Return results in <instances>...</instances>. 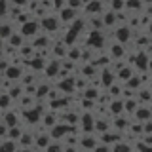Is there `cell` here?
I'll list each match as a JSON object with an SVG mask.
<instances>
[{"mask_svg": "<svg viewBox=\"0 0 152 152\" xmlns=\"http://www.w3.org/2000/svg\"><path fill=\"white\" fill-rule=\"evenodd\" d=\"M129 120H127V118H122V116H114V120H112V127H114V129H116V131H127V129H129Z\"/></svg>", "mask_w": 152, "mask_h": 152, "instance_id": "obj_25", "label": "cell"}, {"mask_svg": "<svg viewBox=\"0 0 152 152\" xmlns=\"http://www.w3.org/2000/svg\"><path fill=\"white\" fill-rule=\"evenodd\" d=\"M25 40H27V38L23 36L21 32H13V36L8 40V44L12 46V48H15V50H19L21 46H25Z\"/></svg>", "mask_w": 152, "mask_h": 152, "instance_id": "obj_32", "label": "cell"}, {"mask_svg": "<svg viewBox=\"0 0 152 152\" xmlns=\"http://www.w3.org/2000/svg\"><path fill=\"white\" fill-rule=\"evenodd\" d=\"M101 142V139H97V137L93 135V133H84L82 139H80V148L84 152H93V148Z\"/></svg>", "mask_w": 152, "mask_h": 152, "instance_id": "obj_4", "label": "cell"}, {"mask_svg": "<svg viewBox=\"0 0 152 152\" xmlns=\"http://www.w3.org/2000/svg\"><path fill=\"white\" fill-rule=\"evenodd\" d=\"M133 118H135L137 122H142V124L152 120V107H148V104H139V108L135 110Z\"/></svg>", "mask_w": 152, "mask_h": 152, "instance_id": "obj_10", "label": "cell"}, {"mask_svg": "<svg viewBox=\"0 0 152 152\" xmlns=\"http://www.w3.org/2000/svg\"><path fill=\"white\" fill-rule=\"evenodd\" d=\"M142 0H126V10H129V12H139L142 8Z\"/></svg>", "mask_w": 152, "mask_h": 152, "instance_id": "obj_43", "label": "cell"}, {"mask_svg": "<svg viewBox=\"0 0 152 152\" xmlns=\"http://www.w3.org/2000/svg\"><path fill=\"white\" fill-rule=\"evenodd\" d=\"M108 6H110L112 12L120 13L122 10H126V0H108Z\"/></svg>", "mask_w": 152, "mask_h": 152, "instance_id": "obj_41", "label": "cell"}, {"mask_svg": "<svg viewBox=\"0 0 152 152\" xmlns=\"http://www.w3.org/2000/svg\"><path fill=\"white\" fill-rule=\"evenodd\" d=\"M126 101V112L127 114H135V110L139 108V101H137V97H133V99H124Z\"/></svg>", "mask_w": 152, "mask_h": 152, "instance_id": "obj_37", "label": "cell"}, {"mask_svg": "<svg viewBox=\"0 0 152 152\" xmlns=\"http://www.w3.org/2000/svg\"><path fill=\"white\" fill-rule=\"evenodd\" d=\"M112 152H133V146L127 141H122V142H118V145L112 146Z\"/></svg>", "mask_w": 152, "mask_h": 152, "instance_id": "obj_42", "label": "cell"}, {"mask_svg": "<svg viewBox=\"0 0 152 152\" xmlns=\"http://www.w3.org/2000/svg\"><path fill=\"white\" fill-rule=\"evenodd\" d=\"M133 69H135L133 65H124L122 69L116 72V78H118V82H124V84H127V82H129V80L133 78V76H135V72H133Z\"/></svg>", "mask_w": 152, "mask_h": 152, "instance_id": "obj_15", "label": "cell"}, {"mask_svg": "<svg viewBox=\"0 0 152 152\" xmlns=\"http://www.w3.org/2000/svg\"><path fill=\"white\" fill-rule=\"evenodd\" d=\"M108 112L112 116H122V112H126V101L120 97V99H112L108 103Z\"/></svg>", "mask_w": 152, "mask_h": 152, "instance_id": "obj_16", "label": "cell"}, {"mask_svg": "<svg viewBox=\"0 0 152 152\" xmlns=\"http://www.w3.org/2000/svg\"><path fill=\"white\" fill-rule=\"evenodd\" d=\"M122 133L120 131H107V133H101V142H104V145H118V142H122Z\"/></svg>", "mask_w": 152, "mask_h": 152, "instance_id": "obj_13", "label": "cell"}, {"mask_svg": "<svg viewBox=\"0 0 152 152\" xmlns=\"http://www.w3.org/2000/svg\"><path fill=\"white\" fill-rule=\"evenodd\" d=\"M40 31H42V25H40L38 19H31L28 23H25V25L19 27V32H21L27 40H34V38L40 34Z\"/></svg>", "mask_w": 152, "mask_h": 152, "instance_id": "obj_1", "label": "cell"}, {"mask_svg": "<svg viewBox=\"0 0 152 152\" xmlns=\"http://www.w3.org/2000/svg\"><path fill=\"white\" fill-rule=\"evenodd\" d=\"M148 63H150L148 51L137 50V55H135V61H133V66H137V69H141V70H148Z\"/></svg>", "mask_w": 152, "mask_h": 152, "instance_id": "obj_6", "label": "cell"}, {"mask_svg": "<svg viewBox=\"0 0 152 152\" xmlns=\"http://www.w3.org/2000/svg\"><path fill=\"white\" fill-rule=\"evenodd\" d=\"M19 152H34V148H19Z\"/></svg>", "mask_w": 152, "mask_h": 152, "instance_id": "obj_51", "label": "cell"}, {"mask_svg": "<svg viewBox=\"0 0 152 152\" xmlns=\"http://www.w3.org/2000/svg\"><path fill=\"white\" fill-rule=\"evenodd\" d=\"M59 120H61V118L57 116L55 112H48V114L42 116V127H46V129L50 131L51 127H55L57 124H59Z\"/></svg>", "mask_w": 152, "mask_h": 152, "instance_id": "obj_20", "label": "cell"}, {"mask_svg": "<svg viewBox=\"0 0 152 152\" xmlns=\"http://www.w3.org/2000/svg\"><path fill=\"white\" fill-rule=\"evenodd\" d=\"M53 142V137L50 135V131H42V133H36V142H34V148H40V150H46L48 146Z\"/></svg>", "mask_w": 152, "mask_h": 152, "instance_id": "obj_12", "label": "cell"}, {"mask_svg": "<svg viewBox=\"0 0 152 152\" xmlns=\"http://www.w3.org/2000/svg\"><path fill=\"white\" fill-rule=\"evenodd\" d=\"M101 86L103 88H110V86L114 82H118V78H116V72H114L112 69H103L101 70Z\"/></svg>", "mask_w": 152, "mask_h": 152, "instance_id": "obj_14", "label": "cell"}, {"mask_svg": "<svg viewBox=\"0 0 152 152\" xmlns=\"http://www.w3.org/2000/svg\"><path fill=\"white\" fill-rule=\"evenodd\" d=\"M137 101L142 103V104H150V101H152V89L141 88L139 91H137Z\"/></svg>", "mask_w": 152, "mask_h": 152, "instance_id": "obj_27", "label": "cell"}, {"mask_svg": "<svg viewBox=\"0 0 152 152\" xmlns=\"http://www.w3.org/2000/svg\"><path fill=\"white\" fill-rule=\"evenodd\" d=\"M78 36H80V32H78V31H74V28H72V27H70V28H69V31H66V32H65V36H63V38H61V40H63V42H65V44H66V46H72V44H74V42H76V40H78Z\"/></svg>", "mask_w": 152, "mask_h": 152, "instance_id": "obj_31", "label": "cell"}, {"mask_svg": "<svg viewBox=\"0 0 152 152\" xmlns=\"http://www.w3.org/2000/svg\"><path fill=\"white\" fill-rule=\"evenodd\" d=\"M23 131L19 126H13V127H10V133H8V139H12V141H19L23 137Z\"/></svg>", "mask_w": 152, "mask_h": 152, "instance_id": "obj_40", "label": "cell"}, {"mask_svg": "<svg viewBox=\"0 0 152 152\" xmlns=\"http://www.w3.org/2000/svg\"><path fill=\"white\" fill-rule=\"evenodd\" d=\"M145 135H152V120L145 122Z\"/></svg>", "mask_w": 152, "mask_h": 152, "instance_id": "obj_49", "label": "cell"}, {"mask_svg": "<svg viewBox=\"0 0 152 152\" xmlns=\"http://www.w3.org/2000/svg\"><path fill=\"white\" fill-rule=\"evenodd\" d=\"M74 86H76V76H66V78H59V84H57V89L65 95L74 93Z\"/></svg>", "mask_w": 152, "mask_h": 152, "instance_id": "obj_5", "label": "cell"}, {"mask_svg": "<svg viewBox=\"0 0 152 152\" xmlns=\"http://www.w3.org/2000/svg\"><path fill=\"white\" fill-rule=\"evenodd\" d=\"M86 46L91 50H101L104 46V34L103 31H89L88 38H86Z\"/></svg>", "mask_w": 152, "mask_h": 152, "instance_id": "obj_3", "label": "cell"}, {"mask_svg": "<svg viewBox=\"0 0 152 152\" xmlns=\"http://www.w3.org/2000/svg\"><path fill=\"white\" fill-rule=\"evenodd\" d=\"M69 48L70 46H66L65 44V42L63 40H61V42H57V44L53 46V48H51V55H53L55 57V59H66V53H69Z\"/></svg>", "mask_w": 152, "mask_h": 152, "instance_id": "obj_18", "label": "cell"}, {"mask_svg": "<svg viewBox=\"0 0 152 152\" xmlns=\"http://www.w3.org/2000/svg\"><path fill=\"white\" fill-rule=\"evenodd\" d=\"M142 2H145V4H152V0H142Z\"/></svg>", "mask_w": 152, "mask_h": 152, "instance_id": "obj_53", "label": "cell"}, {"mask_svg": "<svg viewBox=\"0 0 152 152\" xmlns=\"http://www.w3.org/2000/svg\"><path fill=\"white\" fill-rule=\"evenodd\" d=\"M40 25H42V31H44V32H57L63 23H61V17L59 15L48 13V15H44V17L40 19Z\"/></svg>", "mask_w": 152, "mask_h": 152, "instance_id": "obj_2", "label": "cell"}, {"mask_svg": "<svg viewBox=\"0 0 152 152\" xmlns=\"http://www.w3.org/2000/svg\"><path fill=\"white\" fill-rule=\"evenodd\" d=\"M103 23H104V27H116V23H118V15H116V12H107V13H103Z\"/></svg>", "mask_w": 152, "mask_h": 152, "instance_id": "obj_33", "label": "cell"}, {"mask_svg": "<svg viewBox=\"0 0 152 152\" xmlns=\"http://www.w3.org/2000/svg\"><path fill=\"white\" fill-rule=\"evenodd\" d=\"M122 91H124V88L120 86V82H114L110 88H108V95H110L112 99H120L122 97Z\"/></svg>", "mask_w": 152, "mask_h": 152, "instance_id": "obj_38", "label": "cell"}, {"mask_svg": "<svg viewBox=\"0 0 152 152\" xmlns=\"http://www.w3.org/2000/svg\"><path fill=\"white\" fill-rule=\"evenodd\" d=\"M13 32H15V23H10V21H4L2 27H0V36H2L4 42H8L10 38L13 36Z\"/></svg>", "mask_w": 152, "mask_h": 152, "instance_id": "obj_21", "label": "cell"}, {"mask_svg": "<svg viewBox=\"0 0 152 152\" xmlns=\"http://www.w3.org/2000/svg\"><path fill=\"white\" fill-rule=\"evenodd\" d=\"M112 127V122L110 120H107V118H97L95 120V131H99V133H107L108 129Z\"/></svg>", "mask_w": 152, "mask_h": 152, "instance_id": "obj_29", "label": "cell"}, {"mask_svg": "<svg viewBox=\"0 0 152 152\" xmlns=\"http://www.w3.org/2000/svg\"><path fill=\"white\" fill-rule=\"evenodd\" d=\"M80 127L84 133H93L95 131V118L91 112H86L80 116Z\"/></svg>", "mask_w": 152, "mask_h": 152, "instance_id": "obj_9", "label": "cell"}, {"mask_svg": "<svg viewBox=\"0 0 152 152\" xmlns=\"http://www.w3.org/2000/svg\"><path fill=\"white\" fill-rule=\"evenodd\" d=\"M12 103H15V99H13L8 91H2V95H0V108H2V112H8L10 108H12L10 107Z\"/></svg>", "mask_w": 152, "mask_h": 152, "instance_id": "obj_28", "label": "cell"}, {"mask_svg": "<svg viewBox=\"0 0 152 152\" xmlns=\"http://www.w3.org/2000/svg\"><path fill=\"white\" fill-rule=\"evenodd\" d=\"M59 17H61V23H72V21L78 19V17H76V10L74 8H69V6L63 8L59 12Z\"/></svg>", "mask_w": 152, "mask_h": 152, "instance_id": "obj_22", "label": "cell"}, {"mask_svg": "<svg viewBox=\"0 0 152 152\" xmlns=\"http://www.w3.org/2000/svg\"><path fill=\"white\" fill-rule=\"evenodd\" d=\"M0 152H19V142L12 139H4L0 142Z\"/></svg>", "mask_w": 152, "mask_h": 152, "instance_id": "obj_26", "label": "cell"}, {"mask_svg": "<svg viewBox=\"0 0 152 152\" xmlns=\"http://www.w3.org/2000/svg\"><path fill=\"white\" fill-rule=\"evenodd\" d=\"M137 148H139V152H152V146L150 145H146L145 141H139V145H137Z\"/></svg>", "mask_w": 152, "mask_h": 152, "instance_id": "obj_46", "label": "cell"}, {"mask_svg": "<svg viewBox=\"0 0 152 152\" xmlns=\"http://www.w3.org/2000/svg\"><path fill=\"white\" fill-rule=\"evenodd\" d=\"M82 51L84 50H80V48H74V46H70L69 48V53H66V59H70V61H82Z\"/></svg>", "mask_w": 152, "mask_h": 152, "instance_id": "obj_35", "label": "cell"}, {"mask_svg": "<svg viewBox=\"0 0 152 152\" xmlns=\"http://www.w3.org/2000/svg\"><path fill=\"white\" fill-rule=\"evenodd\" d=\"M2 122L8 124L10 127L13 126H19V114L15 110H8V112H2Z\"/></svg>", "mask_w": 152, "mask_h": 152, "instance_id": "obj_23", "label": "cell"}, {"mask_svg": "<svg viewBox=\"0 0 152 152\" xmlns=\"http://www.w3.org/2000/svg\"><path fill=\"white\" fill-rule=\"evenodd\" d=\"M82 4H84V0H66V6H69V8H74V10H78Z\"/></svg>", "mask_w": 152, "mask_h": 152, "instance_id": "obj_48", "label": "cell"}, {"mask_svg": "<svg viewBox=\"0 0 152 152\" xmlns=\"http://www.w3.org/2000/svg\"><path fill=\"white\" fill-rule=\"evenodd\" d=\"M19 142V148H34V142H36V133L32 131H25L23 137L17 141Z\"/></svg>", "mask_w": 152, "mask_h": 152, "instance_id": "obj_17", "label": "cell"}, {"mask_svg": "<svg viewBox=\"0 0 152 152\" xmlns=\"http://www.w3.org/2000/svg\"><path fill=\"white\" fill-rule=\"evenodd\" d=\"M150 107H152V101H150Z\"/></svg>", "mask_w": 152, "mask_h": 152, "instance_id": "obj_54", "label": "cell"}, {"mask_svg": "<svg viewBox=\"0 0 152 152\" xmlns=\"http://www.w3.org/2000/svg\"><path fill=\"white\" fill-rule=\"evenodd\" d=\"M131 28L127 25H122V27H116V31H114V40L120 42V44H127V42L131 40Z\"/></svg>", "mask_w": 152, "mask_h": 152, "instance_id": "obj_7", "label": "cell"}, {"mask_svg": "<svg viewBox=\"0 0 152 152\" xmlns=\"http://www.w3.org/2000/svg\"><path fill=\"white\" fill-rule=\"evenodd\" d=\"M78 150H82L80 146H65V152H78Z\"/></svg>", "mask_w": 152, "mask_h": 152, "instance_id": "obj_50", "label": "cell"}, {"mask_svg": "<svg viewBox=\"0 0 152 152\" xmlns=\"http://www.w3.org/2000/svg\"><path fill=\"white\" fill-rule=\"evenodd\" d=\"M82 97L84 99H91V101H97V99L101 97V91H99V89H95V88H88V89H84Z\"/></svg>", "mask_w": 152, "mask_h": 152, "instance_id": "obj_39", "label": "cell"}, {"mask_svg": "<svg viewBox=\"0 0 152 152\" xmlns=\"http://www.w3.org/2000/svg\"><path fill=\"white\" fill-rule=\"evenodd\" d=\"M46 152H65V145H61V141H53L46 148Z\"/></svg>", "mask_w": 152, "mask_h": 152, "instance_id": "obj_44", "label": "cell"}, {"mask_svg": "<svg viewBox=\"0 0 152 152\" xmlns=\"http://www.w3.org/2000/svg\"><path fill=\"white\" fill-rule=\"evenodd\" d=\"M10 4H12V6H17V8H23V6H28L31 0H10Z\"/></svg>", "mask_w": 152, "mask_h": 152, "instance_id": "obj_47", "label": "cell"}, {"mask_svg": "<svg viewBox=\"0 0 152 152\" xmlns=\"http://www.w3.org/2000/svg\"><path fill=\"white\" fill-rule=\"evenodd\" d=\"M21 76H25V74H23V65H12V66L6 70V72H4V78L12 80V82L21 80Z\"/></svg>", "mask_w": 152, "mask_h": 152, "instance_id": "obj_19", "label": "cell"}, {"mask_svg": "<svg viewBox=\"0 0 152 152\" xmlns=\"http://www.w3.org/2000/svg\"><path fill=\"white\" fill-rule=\"evenodd\" d=\"M101 10H103L101 0H91V2L86 4V13H88V15H99Z\"/></svg>", "mask_w": 152, "mask_h": 152, "instance_id": "obj_24", "label": "cell"}, {"mask_svg": "<svg viewBox=\"0 0 152 152\" xmlns=\"http://www.w3.org/2000/svg\"><path fill=\"white\" fill-rule=\"evenodd\" d=\"M59 72H61V61L59 59H50L44 69V74L48 78H59Z\"/></svg>", "mask_w": 152, "mask_h": 152, "instance_id": "obj_11", "label": "cell"}, {"mask_svg": "<svg viewBox=\"0 0 152 152\" xmlns=\"http://www.w3.org/2000/svg\"><path fill=\"white\" fill-rule=\"evenodd\" d=\"M93 152H112V146L110 145H104V142H99V145L93 148Z\"/></svg>", "mask_w": 152, "mask_h": 152, "instance_id": "obj_45", "label": "cell"}, {"mask_svg": "<svg viewBox=\"0 0 152 152\" xmlns=\"http://www.w3.org/2000/svg\"><path fill=\"white\" fill-rule=\"evenodd\" d=\"M31 44L36 48V51L38 50H46V48H50V40H48V36L44 34H38L34 40H31Z\"/></svg>", "mask_w": 152, "mask_h": 152, "instance_id": "obj_30", "label": "cell"}, {"mask_svg": "<svg viewBox=\"0 0 152 152\" xmlns=\"http://www.w3.org/2000/svg\"><path fill=\"white\" fill-rule=\"evenodd\" d=\"M148 70H152V57H150V63H148Z\"/></svg>", "mask_w": 152, "mask_h": 152, "instance_id": "obj_52", "label": "cell"}, {"mask_svg": "<svg viewBox=\"0 0 152 152\" xmlns=\"http://www.w3.org/2000/svg\"><path fill=\"white\" fill-rule=\"evenodd\" d=\"M50 91H51V88L48 84H40V86H38V91H36V99H38V101H46L48 95H50Z\"/></svg>", "mask_w": 152, "mask_h": 152, "instance_id": "obj_36", "label": "cell"}, {"mask_svg": "<svg viewBox=\"0 0 152 152\" xmlns=\"http://www.w3.org/2000/svg\"><path fill=\"white\" fill-rule=\"evenodd\" d=\"M150 80H152V78H150Z\"/></svg>", "mask_w": 152, "mask_h": 152, "instance_id": "obj_55", "label": "cell"}, {"mask_svg": "<svg viewBox=\"0 0 152 152\" xmlns=\"http://www.w3.org/2000/svg\"><path fill=\"white\" fill-rule=\"evenodd\" d=\"M80 74H82L84 78H93V76L97 74V66H95L93 63H84L82 70H80Z\"/></svg>", "mask_w": 152, "mask_h": 152, "instance_id": "obj_34", "label": "cell"}, {"mask_svg": "<svg viewBox=\"0 0 152 152\" xmlns=\"http://www.w3.org/2000/svg\"><path fill=\"white\" fill-rule=\"evenodd\" d=\"M108 55L112 57L114 61H120L126 57V44H120V42L114 40L110 46H108Z\"/></svg>", "mask_w": 152, "mask_h": 152, "instance_id": "obj_8", "label": "cell"}]
</instances>
